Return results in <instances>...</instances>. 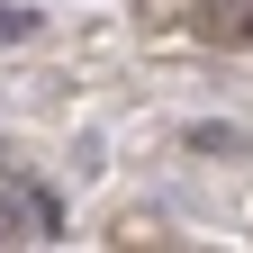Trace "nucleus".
Segmentation results:
<instances>
[]
</instances>
